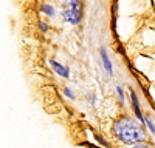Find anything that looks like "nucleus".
I'll use <instances>...</instances> for the list:
<instances>
[{
	"label": "nucleus",
	"mask_w": 155,
	"mask_h": 148,
	"mask_svg": "<svg viewBox=\"0 0 155 148\" xmlns=\"http://www.w3.org/2000/svg\"><path fill=\"white\" fill-rule=\"evenodd\" d=\"M113 133L126 145H140V142L146 140V133L141 127V123H138L137 120L127 116L115 122Z\"/></svg>",
	"instance_id": "obj_1"
},
{
	"label": "nucleus",
	"mask_w": 155,
	"mask_h": 148,
	"mask_svg": "<svg viewBox=\"0 0 155 148\" xmlns=\"http://www.w3.org/2000/svg\"><path fill=\"white\" fill-rule=\"evenodd\" d=\"M68 6H70V9L62 12L64 20L71 23V25H78V23L81 22V9H82V5H81V2H74V0H71V2H68Z\"/></svg>",
	"instance_id": "obj_2"
},
{
	"label": "nucleus",
	"mask_w": 155,
	"mask_h": 148,
	"mask_svg": "<svg viewBox=\"0 0 155 148\" xmlns=\"http://www.w3.org/2000/svg\"><path fill=\"white\" fill-rule=\"evenodd\" d=\"M50 63V66L53 68L61 77H65V79H68L70 77V69H68V66H65V65H61L59 62H56V60H50L48 62Z\"/></svg>",
	"instance_id": "obj_3"
},
{
	"label": "nucleus",
	"mask_w": 155,
	"mask_h": 148,
	"mask_svg": "<svg viewBox=\"0 0 155 148\" xmlns=\"http://www.w3.org/2000/svg\"><path fill=\"white\" fill-rule=\"evenodd\" d=\"M130 97H132V106H134V111H135V116L140 119V122H146V117H143V113L140 109V105H138V99H137V94L134 90H130Z\"/></svg>",
	"instance_id": "obj_4"
},
{
	"label": "nucleus",
	"mask_w": 155,
	"mask_h": 148,
	"mask_svg": "<svg viewBox=\"0 0 155 148\" xmlns=\"http://www.w3.org/2000/svg\"><path fill=\"white\" fill-rule=\"evenodd\" d=\"M101 59H102V63H104V68L107 69V72L112 74V63H110V59H109L107 51L104 48H101Z\"/></svg>",
	"instance_id": "obj_5"
},
{
	"label": "nucleus",
	"mask_w": 155,
	"mask_h": 148,
	"mask_svg": "<svg viewBox=\"0 0 155 148\" xmlns=\"http://www.w3.org/2000/svg\"><path fill=\"white\" fill-rule=\"evenodd\" d=\"M42 12H45V14L50 16V17H53L54 16V8L50 6L48 3H45V5H42Z\"/></svg>",
	"instance_id": "obj_6"
},
{
	"label": "nucleus",
	"mask_w": 155,
	"mask_h": 148,
	"mask_svg": "<svg viewBox=\"0 0 155 148\" xmlns=\"http://www.w3.org/2000/svg\"><path fill=\"white\" fill-rule=\"evenodd\" d=\"M64 94H65L68 99H71V100L74 99V94L71 93V90H70V88H64Z\"/></svg>",
	"instance_id": "obj_7"
},
{
	"label": "nucleus",
	"mask_w": 155,
	"mask_h": 148,
	"mask_svg": "<svg viewBox=\"0 0 155 148\" xmlns=\"http://www.w3.org/2000/svg\"><path fill=\"white\" fill-rule=\"evenodd\" d=\"M144 123H146V125L149 127V130L152 131V134H155V125H153V123H152L149 119H146V122H144Z\"/></svg>",
	"instance_id": "obj_8"
},
{
	"label": "nucleus",
	"mask_w": 155,
	"mask_h": 148,
	"mask_svg": "<svg viewBox=\"0 0 155 148\" xmlns=\"http://www.w3.org/2000/svg\"><path fill=\"white\" fill-rule=\"evenodd\" d=\"M116 93H118L120 99H121V102H124V93H123V88L121 86H116Z\"/></svg>",
	"instance_id": "obj_9"
},
{
	"label": "nucleus",
	"mask_w": 155,
	"mask_h": 148,
	"mask_svg": "<svg viewBox=\"0 0 155 148\" xmlns=\"http://www.w3.org/2000/svg\"><path fill=\"white\" fill-rule=\"evenodd\" d=\"M96 139H98V142H101V143H102V145H104V146H109V143H107V142H106L104 139H102V137H101V136H96Z\"/></svg>",
	"instance_id": "obj_10"
},
{
	"label": "nucleus",
	"mask_w": 155,
	"mask_h": 148,
	"mask_svg": "<svg viewBox=\"0 0 155 148\" xmlns=\"http://www.w3.org/2000/svg\"><path fill=\"white\" fill-rule=\"evenodd\" d=\"M39 26L42 28V31H47V29H48V28H47V23H44V22H41V23H39Z\"/></svg>",
	"instance_id": "obj_11"
},
{
	"label": "nucleus",
	"mask_w": 155,
	"mask_h": 148,
	"mask_svg": "<svg viewBox=\"0 0 155 148\" xmlns=\"http://www.w3.org/2000/svg\"><path fill=\"white\" fill-rule=\"evenodd\" d=\"M134 148H152V146H149V145H144V143H141V145H135Z\"/></svg>",
	"instance_id": "obj_12"
}]
</instances>
